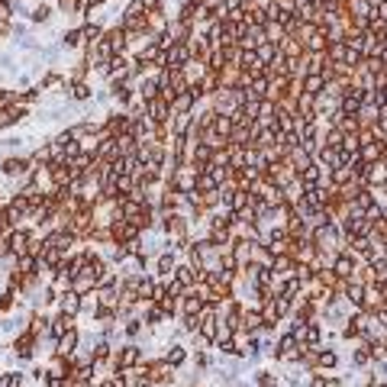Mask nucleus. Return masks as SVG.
<instances>
[{
    "mask_svg": "<svg viewBox=\"0 0 387 387\" xmlns=\"http://www.w3.org/2000/svg\"><path fill=\"white\" fill-rule=\"evenodd\" d=\"M155 265H159V274H162V277H171V274H174V255H159V261H155Z\"/></svg>",
    "mask_w": 387,
    "mask_h": 387,
    "instance_id": "nucleus-7",
    "label": "nucleus"
},
{
    "mask_svg": "<svg viewBox=\"0 0 387 387\" xmlns=\"http://www.w3.org/2000/svg\"><path fill=\"white\" fill-rule=\"evenodd\" d=\"M48 13H52V10L39 4V7H32V10H29V20H32V23H45V20H48Z\"/></svg>",
    "mask_w": 387,
    "mask_h": 387,
    "instance_id": "nucleus-9",
    "label": "nucleus"
},
{
    "mask_svg": "<svg viewBox=\"0 0 387 387\" xmlns=\"http://www.w3.org/2000/svg\"><path fill=\"white\" fill-rule=\"evenodd\" d=\"M0 168H4V174H10V178H16V174H26V168H29V162H26V159H13V155H7V159L0 162Z\"/></svg>",
    "mask_w": 387,
    "mask_h": 387,
    "instance_id": "nucleus-2",
    "label": "nucleus"
},
{
    "mask_svg": "<svg viewBox=\"0 0 387 387\" xmlns=\"http://www.w3.org/2000/svg\"><path fill=\"white\" fill-rule=\"evenodd\" d=\"M84 307V300L75 294V290H68V294H65V300H62V313H68V316H75V313Z\"/></svg>",
    "mask_w": 387,
    "mask_h": 387,
    "instance_id": "nucleus-4",
    "label": "nucleus"
},
{
    "mask_svg": "<svg viewBox=\"0 0 387 387\" xmlns=\"http://www.w3.org/2000/svg\"><path fill=\"white\" fill-rule=\"evenodd\" d=\"M332 271H336L339 277H355V258H352V255H339Z\"/></svg>",
    "mask_w": 387,
    "mask_h": 387,
    "instance_id": "nucleus-3",
    "label": "nucleus"
},
{
    "mask_svg": "<svg viewBox=\"0 0 387 387\" xmlns=\"http://www.w3.org/2000/svg\"><path fill=\"white\" fill-rule=\"evenodd\" d=\"M75 345H78V332L68 329L62 339H58V355H71V352H75Z\"/></svg>",
    "mask_w": 387,
    "mask_h": 387,
    "instance_id": "nucleus-5",
    "label": "nucleus"
},
{
    "mask_svg": "<svg viewBox=\"0 0 387 387\" xmlns=\"http://www.w3.org/2000/svg\"><path fill=\"white\" fill-rule=\"evenodd\" d=\"M20 374L16 371H10V374H4V378H0V387H20Z\"/></svg>",
    "mask_w": 387,
    "mask_h": 387,
    "instance_id": "nucleus-11",
    "label": "nucleus"
},
{
    "mask_svg": "<svg viewBox=\"0 0 387 387\" xmlns=\"http://www.w3.org/2000/svg\"><path fill=\"white\" fill-rule=\"evenodd\" d=\"M159 4H162V0H142V7H145V10H152V7H159Z\"/></svg>",
    "mask_w": 387,
    "mask_h": 387,
    "instance_id": "nucleus-15",
    "label": "nucleus"
},
{
    "mask_svg": "<svg viewBox=\"0 0 387 387\" xmlns=\"http://www.w3.org/2000/svg\"><path fill=\"white\" fill-rule=\"evenodd\" d=\"M139 348L136 345H126V348H119V352H116V358H113V368L116 371H126V368H132V365H136V361H139Z\"/></svg>",
    "mask_w": 387,
    "mask_h": 387,
    "instance_id": "nucleus-1",
    "label": "nucleus"
},
{
    "mask_svg": "<svg viewBox=\"0 0 387 387\" xmlns=\"http://www.w3.org/2000/svg\"><path fill=\"white\" fill-rule=\"evenodd\" d=\"M320 368H336V361H339V355L332 352V348H326V352H323V348H320Z\"/></svg>",
    "mask_w": 387,
    "mask_h": 387,
    "instance_id": "nucleus-8",
    "label": "nucleus"
},
{
    "mask_svg": "<svg viewBox=\"0 0 387 387\" xmlns=\"http://www.w3.org/2000/svg\"><path fill=\"white\" fill-rule=\"evenodd\" d=\"M97 36H100V26H87L84 29V39L87 42H97Z\"/></svg>",
    "mask_w": 387,
    "mask_h": 387,
    "instance_id": "nucleus-13",
    "label": "nucleus"
},
{
    "mask_svg": "<svg viewBox=\"0 0 387 387\" xmlns=\"http://www.w3.org/2000/svg\"><path fill=\"white\" fill-rule=\"evenodd\" d=\"M126 336H139V320H129L126 323Z\"/></svg>",
    "mask_w": 387,
    "mask_h": 387,
    "instance_id": "nucleus-14",
    "label": "nucleus"
},
{
    "mask_svg": "<svg viewBox=\"0 0 387 387\" xmlns=\"http://www.w3.org/2000/svg\"><path fill=\"white\" fill-rule=\"evenodd\" d=\"M81 39H84V29H71V32L65 36V39H62V42H65L68 48H75V45H81Z\"/></svg>",
    "mask_w": 387,
    "mask_h": 387,
    "instance_id": "nucleus-10",
    "label": "nucleus"
},
{
    "mask_svg": "<svg viewBox=\"0 0 387 387\" xmlns=\"http://www.w3.org/2000/svg\"><path fill=\"white\" fill-rule=\"evenodd\" d=\"M71 94H75V100H87V97H91V87H87V84H75V87H71Z\"/></svg>",
    "mask_w": 387,
    "mask_h": 387,
    "instance_id": "nucleus-12",
    "label": "nucleus"
},
{
    "mask_svg": "<svg viewBox=\"0 0 387 387\" xmlns=\"http://www.w3.org/2000/svg\"><path fill=\"white\" fill-rule=\"evenodd\" d=\"M184 358H187L184 348H181V345H171V348H168V355H165V365H168V368H178Z\"/></svg>",
    "mask_w": 387,
    "mask_h": 387,
    "instance_id": "nucleus-6",
    "label": "nucleus"
}]
</instances>
